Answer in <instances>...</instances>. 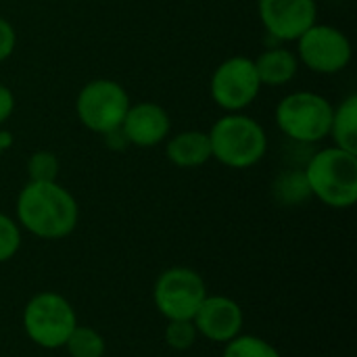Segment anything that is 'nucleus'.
Instances as JSON below:
<instances>
[{"label":"nucleus","instance_id":"nucleus-19","mask_svg":"<svg viewBox=\"0 0 357 357\" xmlns=\"http://www.w3.org/2000/svg\"><path fill=\"white\" fill-rule=\"evenodd\" d=\"M29 182H54L59 178V157L50 151H36L27 159Z\"/></svg>","mask_w":357,"mask_h":357},{"label":"nucleus","instance_id":"nucleus-16","mask_svg":"<svg viewBox=\"0 0 357 357\" xmlns=\"http://www.w3.org/2000/svg\"><path fill=\"white\" fill-rule=\"evenodd\" d=\"M272 192H274V199L284 207H297V205H303L307 199H312L303 167L301 169L289 167V169L280 172L272 184Z\"/></svg>","mask_w":357,"mask_h":357},{"label":"nucleus","instance_id":"nucleus-14","mask_svg":"<svg viewBox=\"0 0 357 357\" xmlns=\"http://www.w3.org/2000/svg\"><path fill=\"white\" fill-rule=\"evenodd\" d=\"M253 63H255L261 86H270V88L287 86L289 82L295 79L301 67L295 50L284 48V46L266 48L257 59H253Z\"/></svg>","mask_w":357,"mask_h":357},{"label":"nucleus","instance_id":"nucleus-23","mask_svg":"<svg viewBox=\"0 0 357 357\" xmlns=\"http://www.w3.org/2000/svg\"><path fill=\"white\" fill-rule=\"evenodd\" d=\"M13 111H15V94L6 84L0 82V126L10 119Z\"/></svg>","mask_w":357,"mask_h":357},{"label":"nucleus","instance_id":"nucleus-17","mask_svg":"<svg viewBox=\"0 0 357 357\" xmlns=\"http://www.w3.org/2000/svg\"><path fill=\"white\" fill-rule=\"evenodd\" d=\"M63 349H67V354L71 357H105L107 341L96 328L77 324L75 331L69 335Z\"/></svg>","mask_w":357,"mask_h":357},{"label":"nucleus","instance_id":"nucleus-22","mask_svg":"<svg viewBox=\"0 0 357 357\" xmlns=\"http://www.w3.org/2000/svg\"><path fill=\"white\" fill-rule=\"evenodd\" d=\"M15 46H17V31L10 21L0 17V63L10 59V54L15 52Z\"/></svg>","mask_w":357,"mask_h":357},{"label":"nucleus","instance_id":"nucleus-4","mask_svg":"<svg viewBox=\"0 0 357 357\" xmlns=\"http://www.w3.org/2000/svg\"><path fill=\"white\" fill-rule=\"evenodd\" d=\"M333 102L312 90H297L280 98L274 109L278 130L295 144H318L328 138Z\"/></svg>","mask_w":357,"mask_h":357},{"label":"nucleus","instance_id":"nucleus-13","mask_svg":"<svg viewBox=\"0 0 357 357\" xmlns=\"http://www.w3.org/2000/svg\"><path fill=\"white\" fill-rule=\"evenodd\" d=\"M165 157L180 169H195L211 159L209 136L203 130H184L169 134L165 140Z\"/></svg>","mask_w":357,"mask_h":357},{"label":"nucleus","instance_id":"nucleus-24","mask_svg":"<svg viewBox=\"0 0 357 357\" xmlns=\"http://www.w3.org/2000/svg\"><path fill=\"white\" fill-rule=\"evenodd\" d=\"M10 144H13V136H10V132L0 130V159H2V155L10 149Z\"/></svg>","mask_w":357,"mask_h":357},{"label":"nucleus","instance_id":"nucleus-9","mask_svg":"<svg viewBox=\"0 0 357 357\" xmlns=\"http://www.w3.org/2000/svg\"><path fill=\"white\" fill-rule=\"evenodd\" d=\"M261 88L253 59L241 54L222 61L209 79L211 100L224 113H243L257 100Z\"/></svg>","mask_w":357,"mask_h":357},{"label":"nucleus","instance_id":"nucleus-7","mask_svg":"<svg viewBox=\"0 0 357 357\" xmlns=\"http://www.w3.org/2000/svg\"><path fill=\"white\" fill-rule=\"evenodd\" d=\"M207 295L205 278L186 266L163 270L153 287V303L165 320H192Z\"/></svg>","mask_w":357,"mask_h":357},{"label":"nucleus","instance_id":"nucleus-8","mask_svg":"<svg viewBox=\"0 0 357 357\" xmlns=\"http://www.w3.org/2000/svg\"><path fill=\"white\" fill-rule=\"evenodd\" d=\"M297 59L310 71L320 75H335L349 67L354 59V44L349 36L328 23H314L297 38Z\"/></svg>","mask_w":357,"mask_h":357},{"label":"nucleus","instance_id":"nucleus-5","mask_svg":"<svg viewBox=\"0 0 357 357\" xmlns=\"http://www.w3.org/2000/svg\"><path fill=\"white\" fill-rule=\"evenodd\" d=\"M21 324L25 337L40 349H63L77 326V314L67 297L54 291L36 293L23 307Z\"/></svg>","mask_w":357,"mask_h":357},{"label":"nucleus","instance_id":"nucleus-2","mask_svg":"<svg viewBox=\"0 0 357 357\" xmlns=\"http://www.w3.org/2000/svg\"><path fill=\"white\" fill-rule=\"evenodd\" d=\"M303 174L314 199L333 209H349L357 201V155L326 146L310 155Z\"/></svg>","mask_w":357,"mask_h":357},{"label":"nucleus","instance_id":"nucleus-6","mask_svg":"<svg viewBox=\"0 0 357 357\" xmlns=\"http://www.w3.org/2000/svg\"><path fill=\"white\" fill-rule=\"evenodd\" d=\"M130 105V94L119 82L96 77L84 84L77 92L75 115L86 130L107 136L121 128Z\"/></svg>","mask_w":357,"mask_h":357},{"label":"nucleus","instance_id":"nucleus-20","mask_svg":"<svg viewBox=\"0 0 357 357\" xmlns=\"http://www.w3.org/2000/svg\"><path fill=\"white\" fill-rule=\"evenodd\" d=\"M23 245V230L15 218L0 211V264L10 261Z\"/></svg>","mask_w":357,"mask_h":357},{"label":"nucleus","instance_id":"nucleus-1","mask_svg":"<svg viewBox=\"0 0 357 357\" xmlns=\"http://www.w3.org/2000/svg\"><path fill=\"white\" fill-rule=\"evenodd\" d=\"M15 220L21 230L42 241H61L73 234L79 222L75 197L56 180L29 182L15 201Z\"/></svg>","mask_w":357,"mask_h":357},{"label":"nucleus","instance_id":"nucleus-3","mask_svg":"<svg viewBox=\"0 0 357 357\" xmlns=\"http://www.w3.org/2000/svg\"><path fill=\"white\" fill-rule=\"evenodd\" d=\"M207 136L211 159L230 169H249L268 153L266 128L245 113H224Z\"/></svg>","mask_w":357,"mask_h":357},{"label":"nucleus","instance_id":"nucleus-15","mask_svg":"<svg viewBox=\"0 0 357 357\" xmlns=\"http://www.w3.org/2000/svg\"><path fill=\"white\" fill-rule=\"evenodd\" d=\"M328 136L335 146L357 155V94H349L333 109Z\"/></svg>","mask_w":357,"mask_h":357},{"label":"nucleus","instance_id":"nucleus-18","mask_svg":"<svg viewBox=\"0 0 357 357\" xmlns=\"http://www.w3.org/2000/svg\"><path fill=\"white\" fill-rule=\"evenodd\" d=\"M222 357H282L280 351L268 343L261 337L255 335H238L232 341H228L224 345V354Z\"/></svg>","mask_w":357,"mask_h":357},{"label":"nucleus","instance_id":"nucleus-10","mask_svg":"<svg viewBox=\"0 0 357 357\" xmlns=\"http://www.w3.org/2000/svg\"><path fill=\"white\" fill-rule=\"evenodd\" d=\"M257 15L274 40L297 42L318 21L316 0H257Z\"/></svg>","mask_w":357,"mask_h":357},{"label":"nucleus","instance_id":"nucleus-11","mask_svg":"<svg viewBox=\"0 0 357 357\" xmlns=\"http://www.w3.org/2000/svg\"><path fill=\"white\" fill-rule=\"evenodd\" d=\"M192 324L199 333V337L226 345L234 337L243 333L245 326V314L238 301L226 295H207L197 310Z\"/></svg>","mask_w":357,"mask_h":357},{"label":"nucleus","instance_id":"nucleus-12","mask_svg":"<svg viewBox=\"0 0 357 357\" xmlns=\"http://www.w3.org/2000/svg\"><path fill=\"white\" fill-rule=\"evenodd\" d=\"M119 132L128 144L151 149L167 140L172 134V117L161 105L153 100H140L130 105Z\"/></svg>","mask_w":357,"mask_h":357},{"label":"nucleus","instance_id":"nucleus-21","mask_svg":"<svg viewBox=\"0 0 357 357\" xmlns=\"http://www.w3.org/2000/svg\"><path fill=\"white\" fill-rule=\"evenodd\" d=\"M163 339H165L169 349H174V351H188L197 343L199 333H197L192 320H167Z\"/></svg>","mask_w":357,"mask_h":357}]
</instances>
